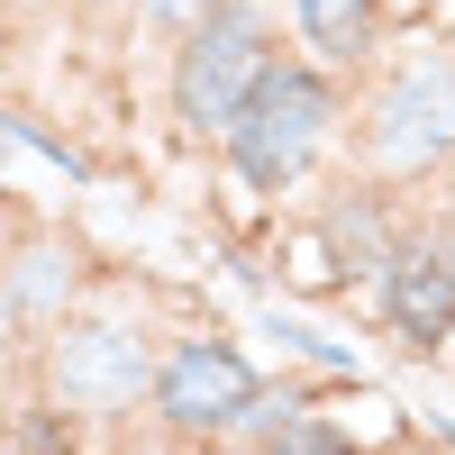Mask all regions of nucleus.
Listing matches in <instances>:
<instances>
[{"mask_svg":"<svg viewBox=\"0 0 455 455\" xmlns=\"http://www.w3.org/2000/svg\"><path fill=\"white\" fill-rule=\"evenodd\" d=\"M319 392H328L319 373H291V364H283L274 383L255 392V410L237 419V446H228V455H264V446H283V437H291V428H300V419L319 410Z\"/></svg>","mask_w":455,"mask_h":455,"instance_id":"nucleus-12","label":"nucleus"},{"mask_svg":"<svg viewBox=\"0 0 455 455\" xmlns=\"http://www.w3.org/2000/svg\"><path fill=\"white\" fill-rule=\"evenodd\" d=\"M410 428H419L428 446H446V455H455V410H410Z\"/></svg>","mask_w":455,"mask_h":455,"instance_id":"nucleus-15","label":"nucleus"},{"mask_svg":"<svg viewBox=\"0 0 455 455\" xmlns=\"http://www.w3.org/2000/svg\"><path fill=\"white\" fill-rule=\"evenodd\" d=\"M10 455H100V428L83 419V410L46 401L36 383H19V401H10Z\"/></svg>","mask_w":455,"mask_h":455,"instance_id":"nucleus-11","label":"nucleus"},{"mask_svg":"<svg viewBox=\"0 0 455 455\" xmlns=\"http://www.w3.org/2000/svg\"><path fill=\"white\" fill-rule=\"evenodd\" d=\"M355 164L428 192L455 173V46H392L355 100Z\"/></svg>","mask_w":455,"mask_h":455,"instance_id":"nucleus-4","label":"nucleus"},{"mask_svg":"<svg viewBox=\"0 0 455 455\" xmlns=\"http://www.w3.org/2000/svg\"><path fill=\"white\" fill-rule=\"evenodd\" d=\"M310 219H319L328 255L347 264V291H373V274H383V264H392V246L410 237V201H401V182L364 173V164H347V173H337L328 192L310 201Z\"/></svg>","mask_w":455,"mask_h":455,"instance_id":"nucleus-8","label":"nucleus"},{"mask_svg":"<svg viewBox=\"0 0 455 455\" xmlns=\"http://www.w3.org/2000/svg\"><path fill=\"white\" fill-rule=\"evenodd\" d=\"M19 10H46V0H19Z\"/></svg>","mask_w":455,"mask_h":455,"instance_id":"nucleus-16","label":"nucleus"},{"mask_svg":"<svg viewBox=\"0 0 455 455\" xmlns=\"http://www.w3.org/2000/svg\"><path fill=\"white\" fill-rule=\"evenodd\" d=\"M274 373L255 364V347L219 319H173L164 364H156V401H146V428H156L173 455H228L237 446V419L255 410V392Z\"/></svg>","mask_w":455,"mask_h":455,"instance_id":"nucleus-5","label":"nucleus"},{"mask_svg":"<svg viewBox=\"0 0 455 455\" xmlns=\"http://www.w3.org/2000/svg\"><path fill=\"white\" fill-rule=\"evenodd\" d=\"M446 364H455V347H446Z\"/></svg>","mask_w":455,"mask_h":455,"instance_id":"nucleus-18","label":"nucleus"},{"mask_svg":"<svg viewBox=\"0 0 455 455\" xmlns=\"http://www.w3.org/2000/svg\"><path fill=\"white\" fill-rule=\"evenodd\" d=\"M283 46H291L283 0H219L201 28H182L164 46V119H173V137L219 156V137L246 119V100L283 64Z\"/></svg>","mask_w":455,"mask_h":455,"instance_id":"nucleus-3","label":"nucleus"},{"mask_svg":"<svg viewBox=\"0 0 455 455\" xmlns=\"http://www.w3.org/2000/svg\"><path fill=\"white\" fill-rule=\"evenodd\" d=\"M164 319H156V300L146 291H119L109 283L100 300H83L46 347H36L10 383H36L46 401L64 410H83V419L100 437H128L146 428V401H156V364H164Z\"/></svg>","mask_w":455,"mask_h":455,"instance_id":"nucleus-2","label":"nucleus"},{"mask_svg":"<svg viewBox=\"0 0 455 455\" xmlns=\"http://www.w3.org/2000/svg\"><path fill=\"white\" fill-rule=\"evenodd\" d=\"M392 19H401V0H283L291 46L337 64V73H355V83L392 55Z\"/></svg>","mask_w":455,"mask_h":455,"instance_id":"nucleus-9","label":"nucleus"},{"mask_svg":"<svg viewBox=\"0 0 455 455\" xmlns=\"http://www.w3.org/2000/svg\"><path fill=\"white\" fill-rule=\"evenodd\" d=\"M210 10H219V0H128V19L156 36V46H173V36H182V28H201Z\"/></svg>","mask_w":455,"mask_h":455,"instance_id":"nucleus-14","label":"nucleus"},{"mask_svg":"<svg viewBox=\"0 0 455 455\" xmlns=\"http://www.w3.org/2000/svg\"><path fill=\"white\" fill-rule=\"evenodd\" d=\"M109 291V264L83 228L64 219H19L10 228V264H0V319H10V373L46 347V337Z\"/></svg>","mask_w":455,"mask_h":455,"instance_id":"nucleus-6","label":"nucleus"},{"mask_svg":"<svg viewBox=\"0 0 455 455\" xmlns=\"http://www.w3.org/2000/svg\"><path fill=\"white\" fill-rule=\"evenodd\" d=\"M355 100H364L355 73H337V64H319V55L283 46V64L264 73V92L246 100V119L219 137V182H228V201H237V210H283V201H300L337 156H355Z\"/></svg>","mask_w":455,"mask_h":455,"instance_id":"nucleus-1","label":"nucleus"},{"mask_svg":"<svg viewBox=\"0 0 455 455\" xmlns=\"http://www.w3.org/2000/svg\"><path fill=\"white\" fill-rule=\"evenodd\" d=\"M355 455H373V446H355Z\"/></svg>","mask_w":455,"mask_h":455,"instance_id":"nucleus-17","label":"nucleus"},{"mask_svg":"<svg viewBox=\"0 0 455 455\" xmlns=\"http://www.w3.org/2000/svg\"><path fill=\"white\" fill-rule=\"evenodd\" d=\"M10 156H28V164H46L55 182H73V192H92V182H100V164L83 156V146H73V137H55L46 128V109H10Z\"/></svg>","mask_w":455,"mask_h":455,"instance_id":"nucleus-13","label":"nucleus"},{"mask_svg":"<svg viewBox=\"0 0 455 455\" xmlns=\"http://www.w3.org/2000/svg\"><path fill=\"white\" fill-rule=\"evenodd\" d=\"M364 310H373V337L401 364H446V347H455V228L410 219V237L373 274Z\"/></svg>","mask_w":455,"mask_h":455,"instance_id":"nucleus-7","label":"nucleus"},{"mask_svg":"<svg viewBox=\"0 0 455 455\" xmlns=\"http://www.w3.org/2000/svg\"><path fill=\"white\" fill-rule=\"evenodd\" d=\"M255 337L274 347L291 373H319V383H364V347L355 337H337L328 319H310V300H291V291H264L255 300Z\"/></svg>","mask_w":455,"mask_h":455,"instance_id":"nucleus-10","label":"nucleus"}]
</instances>
